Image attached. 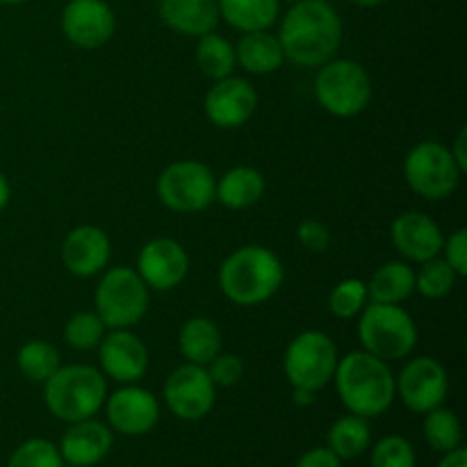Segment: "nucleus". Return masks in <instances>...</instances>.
Listing matches in <instances>:
<instances>
[{
	"instance_id": "1",
	"label": "nucleus",
	"mask_w": 467,
	"mask_h": 467,
	"mask_svg": "<svg viewBox=\"0 0 467 467\" xmlns=\"http://www.w3.org/2000/svg\"><path fill=\"white\" fill-rule=\"evenodd\" d=\"M276 36L285 59L296 67L319 68L340 50L342 21L327 0H301L287 9Z\"/></svg>"
},
{
	"instance_id": "2",
	"label": "nucleus",
	"mask_w": 467,
	"mask_h": 467,
	"mask_svg": "<svg viewBox=\"0 0 467 467\" xmlns=\"http://www.w3.org/2000/svg\"><path fill=\"white\" fill-rule=\"evenodd\" d=\"M333 383L342 406L358 418H381L395 404L397 390L390 363L365 349L351 351L337 360Z\"/></svg>"
},
{
	"instance_id": "3",
	"label": "nucleus",
	"mask_w": 467,
	"mask_h": 467,
	"mask_svg": "<svg viewBox=\"0 0 467 467\" xmlns=\"http://www.w3.org/2000/svg\"><path fill=\"white\" fill-rule=\"evenodd\" d=\"M285 281V267L272 249L246 244L226 255L219 267V290L235 306H260Z\"/></svg>"
},
{
	"instance_id": "4",
	"label": "nucleus",
	"mask_w": 467,
	"mask_h": 467,
	"mask_svg": "<svg viewBox=\"0 0 467 467\" xmlns=\"http://www.w3.org/2000/svg\"><path fill=\"white\" fill-rule=\"evenodd\" d=\"M105 400H108L105 374L91 365L59 368L44 383L46 406L55 418L67 424L94 418L103 409Z\"/></svg>"
},
{
	"instance_id": "5",
	"label": "nucleus",
	"mask_w": 467,
	"mask_h": 467,
	"mask_svg": "<svg viewBox=\"0 0 467 467\" xmlns=\"http://www.w3.org/2000/svg\"><path fill=\"white\" fill-rule=\"evenodd\" d=\"M358 340L368 354L392 363L413 354L418 345V327L401 306L369 301L358 319Z\"/></svg>"
},
{
	"instance_id": "6",
	"label": "nucleus",
	"mask_w": 467,
	"mask_h": 467,
	"mask_svg": "<svg viewBox=\"0 0 467 467\" xmlns=\"http://www.w3.org/2000/svg\"><path fill=\"white\" fill-rule=\"evenodd\" d=\"M315 99L333 117H358L372 100V78L363 64L333 57L315 76Z\"/></svg>"
},
{
	"instance_id": "7",
	"label": "nucleus",
	"mask_w": 467,
	"mask_h": 467,
	"mask_svg": "<svg viewBox=\"0 0 467 467\" xmlns=\"http://www.w3.org/2000/svg\"><path fill=\"white\" fill-rule=\"evenodd\" d=\"M149 304V287L130 267L105 272L94 292V310L108 328H132L144 319Z\"/></svg>"
},
{
	"instance_id": "8",
	"label": "nucleus",
	"mask_w": 467,
	"mask_h": 467,
	"mask_svg": "<svg viewBox=\"0 0 467 467\" xmlns=\"http://www.w3.org/2000/svg\"><path fill=\"white\" fill-rule=\"evenodd\" d=\"M337 347L322 331H304L287 345L283 372L292 390L319 392L333 381L337 368Z\"/></svg>"
},
{
	"instance_id": "9",
	"label": "nucleus",
	"mask_w": 467,
	"mask_h": 467,
	"mask_svg": "<svg viewBox=\"0 0 467 467\" xmlns=\"http://www.w3.org/2000/svg\"><path fill=\"white\" fill-rule=\"evenodd\" d=\"M461 176L463 171L442 141H420L404 160L406 185L427 201L450 199L459 190Z\"/></svg>"
},
{
	"instance_id": "10",
	"label": "nucleus",
	"mask_w": 467,
	"mask_h": 467,
	"mask_svg": "<svg viewBox=\"0 0 467 467\" xmlns=\"http://www.w3.org/2000/svg\"><path fill=\"white\" fill-rule=\"evenodd\" d=\"M214 185L217 178L208 164L199 160H178L160 173L155 190L164 208L178 214H194L213 205Z\"/></svg>"
},
{
	"instance_id": "11",
	"label": "nucleus",
	"mask_w": 467,
	"mask_h": 467,
	"mask_svg": "<svg viewBox=\"0 0 467 467\" xmlns=\"http://www.w3.org/2000/svg\"><path fill=\"white\" fill-rule=\"evenodd\" d=\"M167 409L182 422L208 418L217 401V388L201 365L185 363L173 369L162 388Z\"/></svg>"
},
{
	"instance_id": "12",
	"label": "nucleus",
	"mask_w": 467,
	"mask_h": 467,
	"mask_svg": "<svg viewBox=\"0 0 467 467\" xmlns=\"http://www.w3.org/2000/svg\"><path fill=\"white\" fill-rule=\"evenodd\" d=\"M395 390L409 410L427 415L429 410L445 404L450 395V377L441 360L431 356H418L401 368L395 379Z\"/></svg>"
},
{
	"instance_id": "13",
	"label": "nucleus",
	"mask_w": 467,
	"mask_h": 467,
	"mask_svg": "<svg viewBox=\"0 0 467 467\" xmlns=\"http://www.w3.org/2000/svg\"><path fill=\"white\" fill-rule=\"evenodd\" d=\"M103 409L108 415V427L128 438L146 436L160 422L158 397L137 383H128L108 395Z\"/></svg>"
},
{
	"instance_id": "14",
	"label": "nucleus",
	"mask_w": 467,
	"mask_h": 467,
	"mask_svg": "<svg viewBox=\"0 0 467 467\" xmlns=\"http://www.w3.org/2000/svg\"><path fill=\"white\" fill-rule=\"evenodd\" d=\"M64 36L82 50L108 44L117 30V16L105 0H68L59 18Z\"/></svg>"
},
{
	"instance_id": "15",
	"label": "nucleus",
	"mask_w": 467,
	"mask_h": 467,
	"mask_svg": "<svg viewBox=\"0 0 467 467\" xmlns=\"http://www.w3.org/2000/svg\"><path fill=\"white\" fill-rule=\"evenodd\" d=\"M258 108V94L246 78L228 76L214 80L203 99V112L213 126L233 130L251 121Z\"/></svg>"
},
{
	"instance_id": "16",
	"label": "nucleus",
	"mask_w": 467,
	"mask_h": 467,
	"mask_svg": "<svg viewBox=\"0 0 467 467\" xmlns=\"http://www.w3.org/2000/svg\"><path fill=\"white\" fill-rule=\"evenodd\" d=\"M190 272V255L181 242L171 237H155L141 246L137 255V274L149 290H176Z\"/></svg>"
},
{
	"instance_id": "17",
	"label": "nucleus",
	"mask_w": 467,
	"mask_h": 467,
	"mask_svg": "<svg viewBox=\"0 0 467 467\" xmlns=\"http://www.w3.org/2000/svg\"><path fill=\"white\" fill-rule=\"evenodd\" d=\"M96 349H99L100 372L112 381L128 386V383H140L146 377L149 349L130 328H112V333H105Z\"/></svg>"
},
{
	"instance_id": "18",
	"label": "nucleus",
	"mask_w": 467,
	"mask_h": 467,
	"mask_svg": "<svg viewBox=\"0 0 467 467\" xmlns=\"http://www.w3.org/2000/svg\"><path fill=\"white\" fill-rule=\"evenodd\" d=\"M390 237L395 249L410 263H427L442 254L445 235L441 226L424 213H404L392 222Z\"/></svg>"
},
{
	"instance_id": "19",
	"label": "nucleus",
	"mask_w": 467,
	"mask_h": 467,
	"mask_svg": "<svg viewBox=\"0 0 467 467\" xmlns=\"http://www.w3.org/2000/svg\"><path fill=\"white\" fill-rule=\"evenodd\" d=\"M109 254H112V244H109L108 233L91 223L73 228L64 237L62 263L78 278H91L103 272L109 263Z\"/></svg>"
},
{
	"instance_id": "20",
	"label": "nucleus",
	"mask_w": 467,
	"mask_h": 467,
	"mask_svg": "<svg viewBox=\"0 0 467 467\" xmlns=\"http://www.w3.org/2000/svg\"><path fill=\"white\" fill-rule=\"evenodd\" d=\"M112 429H109L108 424L99 422V420L89 418L68 424L62 441H59L57 450L64 463L94 467L99 465L100 461H105V456L112 451Z\"/></svg>"
},
{
	"instance_id": "21",
	"label": "nucleus",
	"mask_w": 467,
	"mask_h": 467,
	"mask_svg": "<svg viewBox=\"0 0 467 467\" xmlns=\"http://www.w3.org/2000/svg\"><path fill=\"white\" fill-rule=\"evenodd\" d=\"M160 18L169 30L182 36H203L219 23L217 0H160Z\"/></svg>"
},
{
	"instance_id": "22",
	"label": "nucleus",
	"mask_w": 467,
	"mask_h": 467,
	"mask_svg": "<svg viewBox=\"0 0 467 467\" xmlns=\"http://www.w3.org/2000/svg\"><path fill=\"white\" fill-rule=\"evenodd\" d=\"M235 59L251 76H267L278 71L285 62L281 41L269 30L244 32L235 46Z\"/></svg>"
},
{
	"instance_id": "23",
	"label": "nucleus",
	"mask_w": 467,
	"mask_h": 467,
	"mask_svg": "<svg viewBox=\"0 0 467 467\" xmlns=\"http://www.w3.org/2000/svg\"><path fill=\"white\" fill-rule=\"evenodd\" d=\"M267 182L255 167H233L214 185V201L228 210H246L265 196Z\"/></svg>"
},
{
	"instance_id": "24",
	"label": "nucleus",
	"mask_w": 467,
	"mask_h": 467,
	"mask_svg": "<svg viewBox=\"0 0 467 467\" xmlns=\"http://www.w3.org/2000/svg\"><path fill=\"white\" fill-rule=\"evenodd\" d=\"M222 331L210 317H192L178 331V351L192 365H205L222 351Z\"/></svg>"
},
{
	"instance_id": "25",
	"label": "nucleus",
	"mask_w": 467,
	"mask_h": 467,
	"mask_svg": "<svg viewBox=\"0 0 467 467\" xmlns=\"http://www.w3.org/2000/svg\"><path fill=\"white\" fill-rule=\"evenodd\" d=\"M415 292V272L409 263L390 260L374 272L368 283V296L372 304L400 306Z\"/></svg>"
},
{
	"instance_id": "26",
	"label": "nucleus",
	"mask_w": 467,
	"mask_h": 467,
	"mask_svg": "<svg viewBox=\"0 0 467 467\" xmlns=\"http://www.w3.org/2000/svg\"><path fill=\"white\" fill-rule=\"evenodd\" d=\"M219 18L240 32L269 30L281 12V0H217Z\"/></svg>"
},
{
	"instance_id": "27",
	"label": "nucleus",
	"mask_w": 467,
	"mask_h": 467,
	"mask_svg": "<svg viewBox=\"0 0 467 467\" xmlns=\"http://www.w3.org/2000/svg\"><path fill=\"white\" fill-rule=\"evenodd\" d=\"M328 450L340 461H354L363 456L372 447V429L369 420L358 418V415H345L337 418L328 429Z\"/></svg>"
},
{
	"instance_id": "28",
	"label": "nucleus",
	"mask_w": 467,
	"mask_h": 467,
	"mask_svg": "<svg viewBox=\"0 0 467 467\" xmlns=\"http://www.w3.org/2000/svg\"><path fill=\"white\" fill-rule=\"evenodd\" d=\"M196 67L210 80H222V78L233 76L237 67L235 46L226 36L217 35V32H208V35L199 36V44H196Z\"/></svg>"
},
{
	"instance_id": "29",
	"label": "nucleus",
	"mask_w": 467,
	"mask_h": 467,
	"mask_svg": "<svg viewBox=\"0 0 467 467\" xmlns=\"http://www.w3.org/2000/svg\"><path fill=\"white\" fill-rule=\"evenodd\" d=\"M422 433L424 442L438 454L459 450L461 442H463V427H461L459 415L450 409H442V406L424 415Z\"/></svg>"
},
{
	"instance_id": "30",
	"label": "nucleus",
	"mask_w": 467,
	"mask_h": 467,
	"mask_svg": "<svg viewBox=\"0 0 467 467\" xmlns=\"http://www.w3.org/2000/svg\"><path fill=\"white\" fill-rule=\"evenodd\" d=\"M16 365L30 383H46L62 368V358H59V351L48 342L30 340L18 349Z\"/></svg>"
},
{
	"instance_id": "31",
	"label": "nucleus",
	"mask_w": 467,
	"mask_h": 467,
	"mask_svg": "<svg viewBox=\"0 0 467 467\" xmlns=\"http://www.w3.org/2000/svg\"><path fill=\"white\" fill-rule=\"evenodd\" d=\"M456 272L447 265L445 258H431L422 263L420 272H415V292L424 299H445L456 285Z\"/></svg>"
},
{
	"instance_id": "32",
	"label": "nucleus",
	"mask_w": 467,
	"mask_h": 467,
	"mask_svg": "<svg viewBox=\"0 0 467 467\" xmlns=\"http://www.w3.org/2000/svg\"><path fill=\"white\" fill-rule=\"evenodd\" d=\"M103 319L96 315V310H78L68 317L64 327V340L76 351H91L100 345L105 337Z\"/></svg>"
},
{
	"instance_id": "33",
	"label": "nucleus",
	"mask_w": 467,
	"mask_h": 467,
	"mask_svg": "<svg viewBox=\"0 0 467 467\" xmlns=\"http://www.w3.org/2000/svg\"><path fill=\"white\" fill-rule=\"evenodd\" d=\"M369 304L368 283L358 278H345L337 283L328 295V310L337 319H354L363 313L365 306Z\"/></svg>"
},
{
	"instance_id": "34",
	"label": "nucleus",
	"mask_w": 467,
	"mask_h": 467,
	"mask_svg": "<svg viewBox=\"0 0 467 467\" xmlns=\"http://www.w3.org/2000/svg\"><path fill=\"white\" fill-rule=\"evenodd\" d=\"M64 461L59 456L57 445H53L46 438H30L21 442L5 467H62Z\"/></svg>"
},
{
	"instance_id": "35",
	"label": "nucleus",
	"mask_w": 467,
	"mask_h": 467,
	"mask_svg": "<svg viewBox=\"0 0 467 467\" xmlns=\"http://www.w3.org/2000/svg\"><path fill=\"white\" fill-rule=\"evenodd\" d=\"M372 467H415L418 456H415L413 442L404 436H383L377 445L372 447L369 456Z\"/></svg>"
},
{
	"instance_id": "36",
	"label": "nucleus",
	"mask_w": 467,
	"mask_h": 467,
	"mask_svg": "<svg viewBox=\"0 0 467 467\" xmlns=\"http://www.w3.org/2000/svg\"><path fill=\"white\" fill-rule=\"evenodd\" d=\"M205 372L213 379L214 388H233L244 379V360L237 354H223L219 351L208 365H205Z\"/></svg>"
},
{
	"instance_id": "37",
	"label": "nucleus",
	"mask_w": 467,
	"mask_h": 467,
	"mask_svg": "<svg viewBox=\"0 0 467 467\" xmlns=\"http://www.w3.org/2000/svg\"><path fill=\"white\" fill-rule=\"evenodd\" d=\"M296 240L310 254H324L331 246V231L327 223L317 222V219H306L296 228Z\"/></svg>"
},
{
	"instance_id": "38",
	"label": "nucleus",
	"mask_w": 467,
	"mask_h": 467,
	"mask_svg": "<svg viewBox=\"0 0 467 467\" xmlns=\"http://www.w3.org/2000/svg\"><path fill=\"white\" fill-rule=\"evenodd\" d=\"M442 258L447 260L456 276H467V231L465 228H456L450 237H445L442 244Z\"/></svg>"
},
{
	"instance_id": "39",
	"label": "nucleus",
	"mask_w": 467,
	"mask_h": 467,
	"mask_svg": "<svg viewBox=\"0 0 467 467\" xmlns=\"http://www.w3.org/2000/svg\"><path fill=\"white\" fill-rule=\"evenodd\" d=\"M295 467H342V461L328 447H313L299 456Z\"/></svg>"
},
{
	"instance_id": "40",
	"label": "nucleus",
	"mask_w": 467,
	"mask_h": 467,
	"mask_svg": "<svg viewBox=\"0 0 467 467\" xmlns=\"http://www.w3.org/2000/svg\"><path fill=\"white\" fill-rule=\"evenodd\" d=\"M451 155H454L456 164L461 167V171H467V128H461L459 135H456L454 146H451Z\"/></svg>"
},
{
	"instance_id": "41",
	"label": "nucleus",
	"mask_w": 467,
	"mask_h": 467,
	"mask_svg": "<svg viewBox=\"0 0 467 467\" xmlns=\"http://www.w3.org/2000/svg\"><path fill=\"white\" fill-rule=\"evenodd\" d=\"M436 467H467V451L463 450V447L447 451V454H442L441 463H438Z\"/></svg>"
},
{
	"instance_id": "42",
	"label": "nucleus",
	"mask_w": 467,
	"mask_h": 467,
	"mask_svg": "<svg viewBox=\"0 0 467 467\" xmlns=\"http://www.w3.org/2000/svg\"><path fill=\"white\" fill-rule=\"evenodd\" d=\"M9 196H12V190H9V182H7V178H5L3 173H0V213H3V210L7 208V203H9Z\"/></svg>"
},
{
	"instance_id": "43",
	"label": "nucleus",
	"mask_w": 467,
	"mask_h": 467,
	"mask_svg": "<svg viewBox=\"0 0 467 467\" xmlns=\"http://www.w3.org/2000/svg\"><path fill=\"white\" fill-rule=\"evenodd\" d=\"M292 395H295V404L296 406H310V404H315V395H317V392L295 390V392H292Z\"/></svg>"
},
{
	"instance_id": "44",
	"label": "nucleus",
	"mask_w": 467,
	"mask_h": 467,
	"mask_svg": "<svg viewBox=\"0 0 467 467\" xmlns=\"http://www.w3.org/2000/svg\"><path fill=\"white\" fill-rule=\"evenodd\" d=\"M351 3L360 5V7H379V5H383L386 0H351Z\"/></svg>"
},
{
	"instance_id": "45",
	"label": "nucleus",
	"mask_w": 467,
	"mask_h": 467,
	"mask_svg": "<svg viewBox=\"0 0 467 467\" xmlns=\"http://www.w3.org/2000/svg\"><path fill=\"white\" fill-rule=\"evenodd\" d=\"M3 5H21V3H27V0H0Z\"/></svg>"
},
{
	"instance_id": "46",
	"label": "nucleus",
	"mask_w": 467,
	"mask_h": 467,
	"mask_svg": "<svg viewBox=\"0 0 467 467\" xmlns=\"http://www.w3.org/2000/svg\"><path fill=\"white\" fill-rule=\"evenodd\" d=\"M62 467H82V465H71V463H64Z\"/></svg>"
},
{
	"instance_id": "47",
	"label": "nucleus",
	"mask_w": 467,
	"mask_h": 467,
	"mask_svg": "<svg viewBox=\"0 0 467 467\" xmlns=\"http://www.w3.org/2000/svg\"><path fill=\"white\" fill-rule=\"evenodd\" d=\"M285 3H292V5H295V3H301V0H285Z\"/></svg>"
}]
</instances>
